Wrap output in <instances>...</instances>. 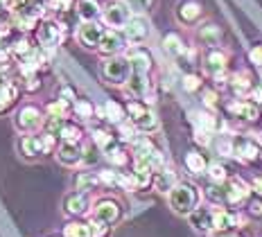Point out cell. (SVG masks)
Wrapping results in <instances>:
<instances>
[{
  "mask_svg": "<svg viewBox=\"0 0 262 237\" xmlns=\"http://www.w3.org/2000/svg\"><path fill=\"white\" fill-rule=\"evenodd\" d=\"M208 176H210L212 183L224 185L228 181V167L222 163H212V165H208Z\"/></svg>",
  "mask_w": 262,
  "mask_h": 237,
  "instance_id": "35",
  "label": "cell"
},
{
  "mask_svg": "<svg viewBox=\"0 0 262 237\" xmlns=\"http://www.w3.org/2000/svg\"><path fill=\"white\" fill-rule=\"evenodd\" d=\"M57 158H59V163L73 167V165L84 161V152H81L79 142H63V145L59 147V152H57Z\"/></svg>",
  "mask_w": 262,
  "mask_h": 237,
  "instance_id": "19",
  "label": "cell"
},
{
  "mask_svg": "<svg viewBox=\"0 0 262 237\" xmlns=\"http://www.w3.org/2000/svg\"><path fill=\"white\" fill-rule=\"evenodd\" d=\"M228 111H231L235 118H242V120H249V122H253V120L260 118V109L255 102H249V100H235L228 104Z\"/></svg>",
  "mask_w": 262,
  "mask_h": 237,
  "instance_id": "18",
  "label": "cell"
},
{
  "mask_svg": "<svg viewBox=\"0 0 262 237\" xmlns=\"http://www.w3.org/2000/svg\"><path fill=\"white\" fill-rule=\"evenodd\" d=\"M104 27H102L97 20H89V23H81V27L77 30V38L79 43L84 48H89V50H97L100 48V41L102 36H104Z\"/></svg>",
  "mask_w": 262,
  "mask_h": 237,
  "instance_id": "9",
  "label": "cell"
},
{
  "mask_svg": "<svg viewBox=\"0 0 262 237\" xmlns=\"http://www.w3.org/2000/svg\"><path fill=\"white\" fill-rule=\"evenodd\" d=\"M196 124H199V129H206V131L217 129V120L210 113H196Z\"/></svg>",
  "mask_w": 262,
  "mask_h": 237,
  "instance_id": "41",
  "label": "cell"
},
{
  "mask_svg": "<svg viewBox=\"0 0 262 237\" xmlns=\"http://www.w3.org/2000/svg\"><path fill=\"white\" fill-rule=\"evenodd\" d=\"M215 230L217 233H228L233 228H239L244 224V217L233 210H215Z\"/></svg>",
  "mask_w": 262,
  "mask_h": 237,
  "instance_id": "16",
  "label": "cell"
},
{
  "mask_svg": "<svg viewBox=\"0 0 262 237\" xmlns=\"http://www.w3.org/2000/svg\"><path fill=\"white\" fill-rule=\"evenodd\" d=\"M251 190H253V187H249L242 179H228L226 183H224V192H226V206H239V203H244L249 199Z\"/></svg>",
  "mask_w": 262,
  "mask_h": 237,
  "instance_id": "10",
  "label": "cell"
},
{
  "mask_svg": "<svg viewBox=\"0 0 262 237\" xmlns=\"http://www.w3.org/2000/svg\"><path fill=\"white\" fill-rule=\"evenodd\" d=\"M210 134H212V131H206V129H196V138H194V140L196 142H201V145H210Z\"/></svg>",
  "mask_w": 262,
  "mask_h": 237,
  "instance_id": "47",
  "label": "cell"
},
{
  "mask_svg": "<svg viewBox=\"0 0 262 237\" xmlns=\"http://www.w3.org/2000/svg\"><path fill=\"white\" fill-rule=\"evenodd\" d=\"M120 126V138H122V140H134L136 138V126L134 124H124V122H120L118 124Z\"/></svg>",
  "mask_w": 262,
  "mask_h": 237,
  "instance_id": "45",
  "label": "cell"
},
{
  "mask_svg": "<svg viewBox=\"0 0 262 237\" xmlns=\"http://www.w3.org/2000/svg\"><path fill=\"white\" fill-rule=\"evenodd\" d=\"M127 113H129L131 124H134L138 131H143V134H151V131L158 129L156 113L149 111V109H147V104H143V102H129L127 104Z\"/></svg>",
  "mask_w": 262,
  "mask_h": 237,
  "instance_id": "2",
  "label": "cell"
},
{
  "mask_svg": "<svg viewBox=\"0 0 262 237\" xmlns=\"http://www.w3.org/2000/svg\"><path fill=\"white\" fill-rule=\"evenodd\" d=\"M163 48H165V52L172 54V57H181V54H185V46H183V41L179 34H167L163 38Z\"/></svg>",
  "mask_w": 262,
  "mask_h": 237,
  "instance_id": "30",
  "label": "cell"
},
{
  "mask_svg": "<svg viewBox=\"0 0 262 237\" xmlns=\"http://www.w3.org/2000/svg\"><path fill=\"white\" fill-rule=\"evenodd\" d=\"M18 3H36V0H16L14 5H18Z\"/></svg>",
  "mask_w": 262,
  "mask_h": 237,
  "instance_id": "54",
  "label": "cell"
},
{
  "mask_svg": "<svg viewBox=\"0 0 262 237\" xmlns=\"http://www.w3.org/2000/svg\"><path fill=\"white\" fill-rule=\"evenodd\" d=\"M89 228H91V237H106L108 230H111V224H106V222H102V219L93 217L89 222Z\"/></svg>",
  "mask_w": 262,
  "mask_h": 237,
  "instance_id": "36",
  "label": "cell"
},
{
  "mask_svg": "<svg viewBox=\"0 0 262 237\" xmlns=\"http://www.w3.org/2000/svg\"><path fill=\"white\" fill-rule=\"evenodd\" d=\"M93 217H97V219H102V222L113 226L116 222H120V217H122V206H120L116 199H100L95 203Z\"/></svg>",
  "mask_w": 262,
  "mask_h": 237,
  "instance_id": "12",
  "label": "cell"
},
{
  "mask_svg": "<svg viewBox=\"0 0 262 237\" xmlns=\"http://www.w3.org/2000/svg\"><path fill=\"white\" fill-rule=\"evenodd\" d=\"M63 138V142H79L81 140V129L75 124H63L61 134H59Z\"/></svg>",
  "mask_w": 262,
  "mask_h": 237,
  "instance_id": "38",
  "label": "cell"
},
{
  "mask_svg": "<svg viewBox=\"0 0 262 237\" xmlns=\"http://www.w3.org/2000/svg\"><path fill=\"white\" fill-rule=\"evenodd\" d=\"M16 97H18V88H16L14 84H9L7 81V84L0 86V115L7 113L9 109L14 106Z\"/></svg>",
  "mask_w": 262,
  "mask_h": 237,
  "instance_id": "27",
  "label": "cell"
},
{
  "mask_svg": "<svg viewBox=\"0 0 262 237\" xmlns=\"http://www.w3.org/2000/svg\"><path fill=\"white\" fill-rule=\"evenodd\" d=\"M129 61H131V73H143L147 75L151 68V54L147 50H140V48H136V50H131L129 54Z\"/></svg>",
  "mask_w": 262,
  "mask_h": 237,
  "instance_id": "20",
  "label": "cell"
},
{
  "mask_svg": "<svg viewBox=\"0 0 262 237\" xmlns=\"http://www.w3.org/2000/svg\"><path fill=\"white\" fill-rule=\"evenodd\" d=\"M190 219V226H192L194 230H199V233H210V230H215V210H210V208H199L196 206L192 212L188 214Z\"/></svg>",
  "mask_w": 262,
  "mask_h": 237,
  "instance_id": "13",
  "label": "cell"
},
{
  "mask_svg": "<svg viewBox=\"0 0 262 237\" xmlns=\"http://www.w3.org/2000/svg\"><path fill=\"white\" fill-rule=\"evenodd\" d=\"M196 206H199V190H196V185L188 183V181H181V183L174 185V190L170 192V208L174 212L188 217Z\"/></svg>",
  "mask_w": 262,
  "mask_h": 237,
  "instance_id": "1",
  "label": "cell"
},
{
  "mask_svg": "<svg viewBox=\"0 0 262 237\" xmlns=\"http://www.w3.org/2000/svg\"><path fill=\"white\" fill-rule=\"evenodd\" d=\"M43 126V115L36 106H23L16 113V129L23 134H34Z\"/></svg>",
  "mask_w": 262,
  "mask_h": 237,
  "instance_id": "8",
  "label": "cell"
},
{
  "mask_svg": "<svg viewBox=\"0 0 262 237\" xmlns=\"http://www.w3.org/2000/svg\"><path fill=\"white\" fill-rule=\"evenodd\" d=\"M73 109L79 118H93V113H95V109H93V104L89 100H75Z\"/></svg>",
  "mask_w": 262,
  "mask_h": 237,
  "instance_id": "39",
  "label": "cell"
},
{
  "mask_svg": "<svg viewBox=\"0 0 262 237\" xmlns=\"http://www.w3.org/2000/svg\"><path fill=\"white\" fill-rule=\"evenodd\" d=\"M63 237H91V228H89V224L70 222L63 226Z\"/></svg>",
  "mask_w": 262,
  "mask_h": 237,
  "instance_id": "34",
  "label": "cell"
},
{
  "mask_svg": "<svg viewBox=\"0 0 262 237\" xmlns=\"http://www.w3.org/2000/svg\"><path fill=\"white\" fill-rule=\"evenodd\" d=\"M124 3L131 7V12L136 14H145L151 9V5H154V0H124Z\"/></svg>",
  "mask_w": 262,
  "mask_h": 237,
  "instance_id": "42",
  "label": "cell"
},
{
  "mask_svg": "<svg viewBox=\"0 0 262 237\" xmlns=\"http://www.w3.org/2000/svg\"><path fill=\"white\" fill-rule=\"evenodd\" d=\"M206 61H208V70H210V73L217 75V73H224V70H226V61H228V59H226V54L220 52V50H210Z\"/></svg>",
  "mask_w": 262,
  "mask_h": 237,
  "instance_id": "31",
  "label": "cell"
},
{
  "mask_svg": "<svg viewBox=\"0 0 262 237\" xmlns=\"http://www.w3.org/2000/svg\"><path fill=\"white\" fill-rule=\"evenodd\" d=\"M102 75L106 77L111 84H127L129 77H131V61L129 57H118V54H113V57H108L104 63H102Z\"/></svg>",
  "mask_w": 262,
  "mask_h": 237,
  "instance_id": "3",
  "label": "cell"
},
{
  "mask_svg": "<svg viewBox=\"0 0 262 237\" xmlns=\"http://www.w3.org/2000/svg\"><path fill=\"white\" fill-rule=\"evenodd\" d=\"M231 86H233V91H235L237 95H249V93L253 91V84H251V77H249L247 73H237L235 77H233Z\"/></svg>",
  "mask_w": 262,
  "mask_h": 237,
  "instance_id": "33",
  "label": "cell"
},
{
  "mask_svg": "<svg viewBox=\"0 0 262 237\" xmlns=\"http://www.w3.org/2000/svg\"><path fill=\"white\" fill-rule=\"evenodd\" d=\"M32 48H34V46H32V43L27 41V38H18V41H16L14 46H12V52H14V57L23 59L25 54H30V52H32Z\"/></svg>",
  "mask_w": 262,
  "mask_h": 237,
  "instance_id": "40",
  "label": "cell"
},
{
  "mask_svg": "<svg viewBox=\"0 0 262 237\" xmlns=\"http://www.w3.org/2000/svg\"><path fill=\"white\" fill-rule=\"evenodd\" d=\"M54 147V136L52 134H41V136H25L20 140V152L25 158H39L48 154Z\"/></svg>",
  "mask_w": 262,
  "mask_h": 237,
  "instance_id": "6",
  "label": "cell"
},
{
  "mask_svg": "<svg viewBox=\"0 0 262 237\" xmlns=\"http://www.w3.org/2000/svg\"><path fill=\"white\" fill-rule=\"evenodd\" d=\"M199 38H201V43H206V46H220L222 30L217 25H204L199 30Z\"/></svg>",
  "mask_w": 262,
  "mask_h": 237,
  "instance_id": "29",
  "label": "cell"
},
{
  "mask_svg": "<svg viewBox=\"0 0 262 237\" xmlns=\"http://www.w3.org/2000/svg\"><path fill=\"white\" fill-rule=\"evenodd\" d=\"M249 59H251V63H255V66H260L262 68V43H255V46L251 48Z\"/></svg>",
  "mask_w": 262,
  "mask_h": 237,
  "instance_id": "46",
  "label": "cell"
},
{
  "mask_svg": "<svg viewBox=\"0 0 262 237\" xmlns=\"http://www.w3.org/2000/svg\"><path fill=\"white\" fill-rule=\"evenodd\" d=\"M102 18H104V23L108 27H113V30H120V27L124 30V25H127L131 18V7L124 0H108L106 7L102 9Z\"/></svg>",
  "mask_w": 262,
  "mask_h": 237,
  "instance_id": "5",
  "label": "cell"
},
{
  "mask_svg": "<svg viewBox=\"0 0 262 237\" xmlns=\"http://www.w3.org/2000/svg\"><path fill=\"white\" fill-rule=\"evenodd\" d=\"M177 183H179V179H177V174H174L172 169H161L158 176L154 179V187L161 192V195H170Z\"/></svg>",
  "mask_w": 262,
  "mask_h": 237,
  "instance_id": "23",
  "label": "cell"
},
{
  "mask_svg": "<svg viewBox=\"0 0 262 237\" xmlns=\"http://www.w3.org/2000/svg\"><path fill=\"white\" fill-rule=\"evenodd\" d=\"M124 36H127L129 43H143L147 36H149V23L143 18V16H131L129 23L124 25Z\"/></svg>",
  "mask_w": 262,
  "mask_h": 237,
  "instance_id": "14",
  "label": "cell"
},
{
  "mask_svg": "<svg viewBox=\"0 0 262 237\" xmlns=\"http://www.w3.org/2000/svg\"><path fill=\"white\" fill-rule=\"evenodd\" d=\"M36 41L41 43L43 48H57L61 46L63 41V27L57 23V20H43L39 25V30H36Z\"/></svg>",
  "mask_w": 262,
  "mask_h": 237,
  "instance_id": "7",
  "label": "cell"
},
{
  "mask_svg": "<svg viewBox=\"0 0 262 237\" xmlns=\"http://www.w3.org/2000/svg\"><path fill=\"white\" fill-rule=\"evenodd\" d=\"M249 214H251V217H262V201L260 199H255V201L249 203Z\"/></svg>",
  "mask_w": 262,
  "mask_h": 237,
  "instance_id": "48",
  "label": "cell"
},
{
  "mask_svg": "<svg viewBox=\"0 0 262 237\" xmlns=\"http://www.w3.org/2000/svg\"><path fill=\"white\" fill-rule=\"evenodd\" d=\"M100 115L104 120H108V122H113V124H120V122H124V115H127V109L122 106V104H118L116 100H108L104 104V109L100 111Z\"/></svg>",
  "mask_w": 262,
  "mask_h": 237,
  "instance_id": "22",
  "label": "cell"
},
{
  "mask_svg": "<svg viewBox=\"0 0 262 237\" xmlns=\"http://www.w3.org/2000/svg\"><path fill=\"white\" fill-rule=\"evenodd\" d=\"M66 113H68V100H57L48 104V115L50 118H66Z\"/></svg>",
  "mask_w": 262,
  "mask_h": 237,
  "instance_id": "37",
  "label": "cell"
},
{
  "mask_svg": "<svg viewBox=\"0 0 262 237\" xmlns=\"http://www.w3.org/2000/svg\"><path fill=\"white\" fill-rule=\"evenodd\" d=\"M204 102L208 104V106H215V104H217V95H215V91H206V93H204Z\"/></svg>",
  "mask_w": 262,
  "mask_h": 237,
  "instance_id": "50",
  "label": "cell"
},
{
  "mask_svg": "<svg viewBox=\"0 0 262 237\" xmlns=\"http://www.w3.org/2000/svg\"><path fill=\"white\" fill-rule=\"evenodd\" d=\"M41 86V81L36 79V75H25V88L27 91H36Z\"/></svg>",
  "mask_w": 262,
  "mask_h": 237,
  "instance_id": "49",
  "label": "cell"
},
{
  "mask_svg": "<svg viewBox=\"0 0 262 237\" xmlns=\"http://www.w3.org/2000/svg\"><path fill=\"white\" fill-rule=\"evenodd\" d=\"M127 86H129V93L136 97H147V93H149V79L143 73H131Z\"/></svg>",
  "mask_w": 262,
  "mask_h": 237,
  "instance_id": "25",
  "label": "cell"
},
{
  "mask_svg": "<svg viewBox=\"0 0 262 237\" xmlns=\"http://www.w3.org/2000/svg\"><path fill=\"white\" fill-rule=\"evenodd\" d=\"M63 208L68 214H84L89 210V197H86V192H73V195L66 197L63 201Z\"/></svg>",
  "mask_w": 262,
  "mask_h": 237,
  "instance_id": "21",
  "label": "cell"
},
{
  "mask_svg": "<svg viewBox=\"0 0 262 237\" xmlns=\"http://www.w3.org/2000/svg\"><path fill=\"white\" fill-rule=\"evenodd\" d=\"M102 14V7L97 0H79L77 3V16L84 23H89V20H97V16Z\"/></svg>",
  "mask_w": 262,
  "mask_h": 237,
  "instance_id": "24",
  "label": "cell"
},
{
  "mask_svg": "<svg viewBox=\"0 0 262 237\" xmlns=\"http://www.w3.org/2000/svg\"><path fill=\"white\" fill-rule=\"evenodd\" d=\"M3 84H7V70L0 66V86H3Z\"/></svg>",
  "mask_w": 262,
  "mask_h": 237,
  "instance_id": "52",
  "label": "cell"
},
{
  "mask_svg": "<svg viewBox=\"0 0 262 237\" xmlns=\"http://www.w3.org/2000/svg\"><path fill=\"white\" fill-rule=\"evenodd\" d=\"M185 167H188V172L190 174H204L206 169H208V161H206V156L204 154H199V152H188L185 154Z\"/></svg>",
  "mask_w": 262,
  "mask_h": 237,
  "instance_id": "26",
  "label": "cell"
},
{
  "mask_svg": "<svg viewBox=\"0 0 262 237\" xmlns=\"http://www.w3.org/2000/svg\"><path fill=\"white\" fill-rule=\"evenodd\" d=\"M106 156H108V161H111L113 165H118V167H124V165L129 163V156H127V154H124L122 149H120V147H116L113 152H108Z\"/></svg>",
  "mask_w": 262,
  "mask_h": 237,
  "instance_id": "43",
  "label": "cell"
},
{
  "mask_svg": "<svg viewBox=\"0 0 262 237\" xmlns=\"http://www.w3.org/2000/svg\"><path fill=\"white\" fill-rule=\"evenodd\" d=\"M100 183H102L100 176H95L93 172H81V174H77V179H75V187L81 190V192H89V190H93V187L100 185Z\"/></svg>",
  "mask_w": 262,
  "mask_h": 237,
  "instance_id": "32",
  "label": "cell"
},
{
  "mask_svg": "<svg viewBox=\"0 0 262 237\" xmlns=\"http://www.w3.org/2000/svg\"><path fill=\"white\" fill-rule=\"evenodd\" d=\"M253 95H255V97H258V100L262 102V86H260V88H255V91H253Z\"/></svg>",
  "mask_w": 262,
  "mask_h": 237,
  "instance_id": "53",
  "label": "cell"
},
{
  "mask_svg": "<svg viewBox=\"0 0 262 237\" xmlns=\"http://www.w3.org/2000/svg\"><path fill=\"white\" fill-rule=\"evenodd\" d=\"M124 41H127V36H124L122 32H118V30H106L104 36H102L100 48H97V50L104 54V57H113V54L122 52Z\"/></svg>",
  "mask_w": 262,
  "mask_h": 237,
  "instance_id": "15",
  "label": "cell"
},
{
  "mask_svg": "<svg viewBox=\"0 0 262 237\" xmlns=\"http://www.w3.org/2000/svg\"><path fill=\"white\" fill-rule=\"evenodd\" d=\"M201 88V77L199 75H185L183 77V91L188 93H194Z\"/></svg>",
  "mask_w": 262,
  "mask_h": 237,
  "instance_id": "44",
  "label": "cell"
},
{
  "mask_svg": "<svg viewBox=\"0 0 262 237\" xmlns=\"http://www.w3.org/2000/svg\"><path fill=\"white\" fill-rule=\"evenodd\" d=\"M253 190H255V192H258V195L262 197V176H258V179L253 181Z\"/></svg>",
  "mask_w": 262,
  "mask_h": 237,
  "instance_id": "51",
  "label": "cell"
},
{
  "mask_svg": "<svg viewBox=\"0 0 262 237\" xmlns=\"http://www.w3.org/2000/svg\"><path fill=\"white\" fill-rule=\"evenodd\" d=\"M177 18L181 25H194L201 18V5L196 0H183L177 7Z\"/></svg>",
  "mask_w": 262,
  "mask_h": 237,
  "instance_id": "17",
  "label": "cell"
},
{
  "mask_svg": "<svg viewBox=\"0 0 262 237\" xmlns=\"http://www.w3.org/2000/svg\"><path fill=\"white\" fill-rule=\"evenodd\" d=\"M93 140H95V145L100 147L104 154L108 152H113L118 147V142H116V138H113L111 134H106L104 129H93Z\"/></svg>",
  "mask_w": 262,
  "mask_h": 237,
  "instance_id": "28",
  "label": "cell"
},
{
  "mask_svg": "<svg viewBox=\"0 0 262 237\" xmlns=\"http://www.w3.org/2000/svg\"><path fill=\"white\" fill-rule=\"evenodd\" d=\"M43 16V7L36 3H18L14 5L12 12V23L20 30H34L39 18Z\"/></svg>",
  "mask_w": 262,
  "mask_h": 237,
  "instance_id": "4",
  "label": "cell"
},
{
  "mask_svg": "<svg viewBox=\"0 0 262 237\" xmlns=\"http://www.w3.org/2000/svg\"><path fill=\"white\" fill-rule=\"evenodd\" d=\"M233 154H235L237 158H242V161L253 163L260 158L262 145L255 140H251V138H235V140H233Z\"/></svg>",
  "mask_w": 262,
  "mask_h": 237,
  "instance_id": "11",
  "label": "cell"
}]
</instances>
